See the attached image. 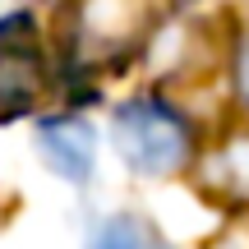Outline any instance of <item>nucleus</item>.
Segmentation results:
<instances>
[{"label":"nucleus","mask_w":249,"mask_h":249,"mask_svg":"<svg viewBox=\"0 0 249 249\" xmlns=\"http://www.w3.org/2000/svg\"><path fill=\"white\" fill-rule=\"evenodd\" d=\"M208 185H226L231 203H249V134H231L208 157Z\"/></svg>","instance_id":"nucleus-5"},{"label":"nucleus","mask_w":249,"mask_h":249,"mask_svg":"<svg viewBox=\"0 0 249 249\" xmlns=\"http://www.w3.org/2000/svg\"><path fill=\"white\" fill-rule=\"evenodd\" d=\"M46 46L28 14L0 18V120H18L42 107L46 88Z\"/></svg>","instance_id":"nucleus-3"},{"label":"nucleus","mask_w":249,"mask_h":249,"mask_svg":"<svg viewBox=\"0 0 249 249\" xmlns=\"http://www.w3.org/2000/svg\"><path fill=\"white\" fill-rule=\"evenodd\" d=\"M235 88H240V97L249 102V33L240 37V51H235Z\"/></svg>","instance_id":"nucleus-8"},{"label":"nucleus","mask_w":249,"mask_h":249,"mask_svg":"<svg viewBox=\"0 0 249 249\" xmlns=\"http://www.w3.org/2000/svg\"><path fill=\"white\" fill-rule=\"evenodd\" d=\"M88 249H166V240H161L143 217H111V222L92 235Z\"/></svg>","instance_id":"nucleus-6"},{"label":"nucleus","mask_w":249,"mask_h":249,"mask_svg":"<svg viewBox=\"0 0 249 249\" xmlns=\"http://www.w3.org/2000/svg\"><path fill=\"white\" fill-rule=\"evenodd\" d=\"M74 18L79 28L70 37L65 70L74 79H107L111 70H124L134 60V51L148 42V28L161 14L148 5H88Z\"/></svg>","instance_id":"nucleus-2"},{"label":"nucleus","mask_w":249,"mask_h":249,"mask_svg":"<svg viewBox=\"0 0 249 249\" xmlns=\"http://www.w3.org/2000/svg\"><path fill=\"white\" fill-rule=\"evenodd\" d=\"M120 157L139 176H176L194 161V124L161 97H134L111 120Z\"/></svg>","instance_id":"nucleus-1"},{"label":"nucleus","mask_w":249,"mask_h":249,"mask_svg":"<svg viewBox=\"0 0 249 249\" xmlns=\"http://www.w3.org/2000/svg\"><path fill=\"white\" fill-rule=\"evenodd\" d=\"M42 139V157L51 171H60L65 180H88L92 176V161H97V134L83 116H55L42 120L37 129Z\"/></svg>","instance_id":"nucleus-4"},{"label":"nucleus","mask_w":249,"mask_h":249,"mask_svg":"<svg viewBox=\"0 0 249 249\" xmlns=\"http://www.w3.org/2000/svg\"><path fill=\"white\" fill-rule=\"evenodd\" d=\"M208 249H249V222H235V226H226L222 235H217Z\"/></svg>","instance_id":"nucleus-7"}]
</instances>
